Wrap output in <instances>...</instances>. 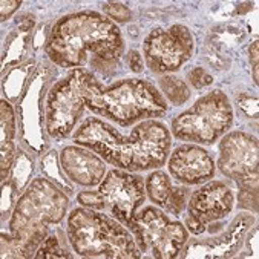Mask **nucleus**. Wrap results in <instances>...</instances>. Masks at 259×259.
Wrapping results in <instances>:
<instances>
[{
  "label": "nucleus",
  "instance_id": "2",
  "mask_svg": "<svg viewBox=\"0 0 259 259\" xmlns=\"http://www.w3.org/2000/svg\"><path fill=\"white\" fill-rule=\"evenodd\" d=\"M72 140L108 164L132 174L163 167L172 147L170 131L157 120L141 121L129 135H123L108 121L91 117L77 127Z\"/></svg>",
  "mask_w": 259,
  "mask_h": 259
},
{
  "label": "nucleus",
  "instance_id": "11",
  "mask_svg": "<svg viewBox=\"0 0 259 259\" xmlns=\"http://www.w3.org/2000/svg\"><path fill=\"white\" fill-rule=\"evenodd\" d=\"M220 172L239 186H256L259 174V141L254 135L233 131L221 137Z\"/></svg>",
  "mask_w": 259,
  "mask_h": 259
},
{
  "label": "nucleus",
  "instance_id": "5",
  "mask_svg": "<svg viewBox=\"0 0 259 259\" xmlns=\"http://www.w3.org/2000/svg\"><path fill=\"white\" fill-rule=\"evenodd\" d=\"M86 108L123 127L160 118L169 111L161 91L143 78H124L94 92L86 100Z\"/></svg>",
  "mask_w": 259,
  "mask_h": 259
},
{
  "label": "nucleus",
  "instance_id": "14",
  "mask_svg": "<svg viewBox=\"0 0 259 259\" xmlns=\"http://www.w3.org/2000/svg\"><path fill=\"white\" fill-rule=\"evenodd\" d=\"M60 163L66 178L83 187H95L106 177V161L83 146H68L60 152Z\"/></svg>",
  "mask_w": 259,
  "mask_h": 259
},
{
  "label": "nucleus",
  "instance_id": "15",
  "mask_svg": "<svg viewBox=\"0 0 259 259\" xmlns=\"http://www.w3.org/2000/svg\"><path fill=\"white\" fill-rule=\"evenodd\" d=\"M144 187L149 199L174 217H178L186 209L190 196L187 187H175L170 177L160 169H155L144 178Z\"/></svg>",
  "mask_w": 259,
  "mask_h": 259
},
{
  "label": "nucleus",
  "instance_id": "7",
  "mask_svg": "<svg viewBox=\"0 0 259 259\" xmlns=\"http://www.w3.org/2000/svg\"><path fill=\"white\" fill-rule=\"evenodd\" d=\"M78 204L92 210L105 212L126 226L134 238L138 235L137 212L146 201L144 178L121 169H111L97 190L77 195Z\"/></svg>",
  "mask_w": 259,
  "mask_h": 259
},
{
  "label": "nucleus",
  "instance_id": "16",
  "mask_svg": "<svg viewBox=\"0 0 259 259\" xmlns=\"http://www.w3.org/2000/svg\"><path fill=\"white\" fill-rule=\"evenodd\" d=\"M0 135H2V157H0V167H2V180H7L8 172L14 161V137H16V118L13 106L7 100L0 101Z\"/></svg>",
  "mask_w": 259,
  "mask_h": 259
},
{
  "label": "nucleus",
  "instance_id": "3",
  "mask_svg": "<svg viewBox=\"0 0 259 259\" xmlns=\"http://www.w3.org/2000/svg\"><path fill=\"white\" fill-rule=\"evenodd\" d=\"M69 196L53 181L46 178L34 180L19 198L10 220L8 241L2 238V245L8 250L2 256L31 257L46 239L51 226H57L66 217Z\"/></svg>",
  "mask_w": 259,
  "mask_h": 259
},
{
  "label": "nucleus",
  "instance_id": "13",
  "mask_svg": "<svg viewBox=\"0 0 259 259\" xmlns=\"http://www.w3.org/2000/svg\"><path fill=\"white\" fill-rule=\"evenodd\" d=\"M167 170L178 184L199 186L213 180L217 163L212 153L202 146L186 143L169 155Z\"/></svg>",
  "mask_w": 259,
  "mask_h": 259
},
{
  "label": "nucleus",
  "instance_id": "1",
  "mask_svg": "<svg viewBox=\"0 0 259 259\" xmlns=\"http://www.w3.org/2000/svg\"><path fill=\"white\" fill-rule=\"evenodd\" d=\"M45 53L60 68H89L106 74L120 65L124 40L115 22L86 10L63 16L54 23L45 43Z\"/></svg>",
  "mask_w": 259,
  "mask_h": 259
},
{
  "label": "nucleus",
  "instance_id": "10",
  "mask_svg": "<svg viewBox=\"0 0 259 259\" xmlns=\"http://www.w3.org/2000/svg\"><path fill=\"white\" fill-rule=\"evenodd\" d=\"M193 54V37L184 25L157 28L143 41V57L153 74L177 72Z\"/></svg>",
  "mask_w": 259,
  "mask_h": 259
},
{
  "label": "nucleus",
  "instance_id": "9",
  "mask_svg": "<svg viewBox=\"0 0 259 259\" xmlns=\"http://www.w3.org/2000/svg\"><path fill=\"white\" fill-rule=\"evenodd\" d=\"M138 235L135 241L141 253L157 259L177 257L189 241V230L181 221L170 220L157 205H146L137 212Z\"/></svg>",
  "mask_w": 259,
  "mask_h": 259
},
{
  "label": "nucleus",
  "instance_id": "19",
  "mask_svg": "<svg viewBox=\"0 0 259 259\" xmlns=\"http://www.w3.org/2000/svg\"><path fill=\"white\" fill-rule=\"evenodd\" d=\"M239 209L257 213V184L256 186H239L238 192Z\"/></svg>",
  "mask_w": 259,
  "mask_h": 259
},
{
  "label": "nucleus",
  "instance_id": "22",
  "mask_svg": "<svg viewBox=\"0 0 259 259\" xmlns=\"http://www.w3.org/2000/svg\"><path fill=\"white\" fill-rule=\"evenodd\" d=\"M127 62H129V66L134 72H141L143 71V59H141V54L138 51H131L127 54Z\"/></svg>",
  "mask_w": 259,
  "mask_h": 259
},
{
  "label": "nucleus",
  "instance_id": "20",
  "mask_svg": "<svg viewBox=\"0 0 259 259\" xmlns=\"http://www.w3.org/2000/svg\"><path fill=\"white\" fill-rule=\"evenodd\" d=\"M103 10H105L106 16L112 19V22H118V23H126L132 19V13L131 10L118 2H108L103 5Z\"/></svg>",
  "mask_w": 259,
  "mask_h": 259
},
{
  "label": "nucleus",
  "instance_id": "8",
  "mask_svg": "<svg viewBox=\"0 0 259 259\" xmlns=\"http://www.w3.org/2000/svg\"><path fill=\"white\" fill-rule=\"evenodd\" d=\"M233 108L227 94L215 89L172 120L170 134L181 141L212 146L233 126Z\"/></svg>",
  "mask_w": 259,
  "mask_h": 259
},
{
  "label": "nucleus",
  "instance_id": "12",
  "mask_svg": "<svg viewBox=\"0 0 259 259\" xmlns=\"http://www.w3.org/2000/svg\"><path fill=\"white\" fill-rule=\"evenodd\" d=\"M235 205V195L224 181H207L190 193L187 201L186 229L192 235H202L209 224L229 217Z\"/></svg>",
  "mask_w": 259,
  "mask_h": 259
},
{
  "label": "nucleus",
  "instance_id": "24",
  "mask_svg": "<svg viewBox=\"0 0 259 259\" xmlns=\"http://www.w3.org/2000/svg\"><path fill=\"white\" fill-rule=\"evenodd\" d=\"M22 5V2L16 0V2H2V20H7L11 17V14Z\"/></svg>",
  "mask_w": 259,
  "mask_h": 259
},
{
  "label": "nucleus",
  "instance_id": "17",
  "mask_svg": "<svg viewBox=\"0 0 259 259\" xmlns=\"http://www.w3.org/2000/svg\"><path fill=\"white\" fill-rule=\"evenodd\" d=\"M158 84L164 98L169 103H172L174 106H181L190 98L189 86L175 75H163L158 80Z\"/></svg>",
  "mask_w": 259,
  "mask_h": 259
},
{
  "label": "nucleus",
  "instance_id": "21",
  "mask_svg": "<svg viewBox=\"0 0 259 259\" xmlns=\"http://www.w3.org/2000/svg\"><path fill=\"white\" fill-rule=\"evenodd\" d=\"M189 80H190L192 86L196 88V89L205 88V86H209V84L213 83V77H212L209 72H207V71H204L202 68H195V69H192V71L189 72Z\"/></svg>",
  "mask_w": 259,
  "mask_h": 259
},
{
  "label": "nucleus",
  "instance_id": "23",
  "mask_svg": "<svg viewBox=\"0 0 259 259\" xmlns=\"http://www.w3.org/2000/svg\"><path fill=\"white\" fill-rule=\"evenodd\" d=\"M257 40H254L250 46V62L251 65L254 63L253 66V80H254V84H257Z\"/></svg>",
  "mask_w": 259,
  "mask_h": 259
},
{
  "label": "nucleus",
  "instance_id": "18",
  "mask_svg": "<svg viewBox=\"0 0 259 259\" xmlns=\"http://www.w3.org/2000/svg\"><path fill=\"white\" fill-rule=\"evenodd\" d=\"M34 257H37V259H57V257H72V254L66 250L65 242L60 241V238L57 235H51L41 242V245L35 251Z\"/></svg>",
  "mask_w": 259,
  "mask_h": 259
},
{
  "label": "nucleus",
  "instance_id": "6",
  "mask_svg": "<svg viewBox=\"0 0 259 259\" xmlns=\"http://www.w3.org/2000/svg\"><path fill=\"white\" fill-rule=\"evenodd\" d=\"M94 72L77 68L49 89L45 105V127L51 138H68L80 121L86 100L94 92L103 89Z\"/></svg>",
  "mask_w": 259,
  "mask_h": 259
},
{
  "label": "nucleus",
  "instance_id": "4",
  "mask_svg": "<svg viewBox=\"0 0 259 259\" xmlns=\"http://www.w3.org/2000/svg\"><path fill=\"white\" fill-rule=\"evenodd\" d=\"M68 241L81 257L137 259L143 253L132 232L105 212L77 207L68 217Z\"/></svg>",
  "mask_w": 259,
  "mask_h": 259
}]
</instances>
